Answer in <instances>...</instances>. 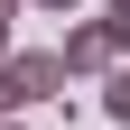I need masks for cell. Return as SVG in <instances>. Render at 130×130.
Segmentation results:
<instances>
[{
    "instance_id": "cell-8",
    "label": "cell",
    "mask_w": 130,
    "mask_h": 130,
    "mask_svg": "<svg viewBox=\"0 0 130 130\" xmlns=\"http://www.w3.org/2000/svg\"><path fill=\"white\" fill-rule=\"evenodd\" d=\"M111 9H130V0H111Z\"/></svg>"
},
{
    "instance_id": "cell-6",
    "label": "cell",
    "mask_w": 130,
    "mask_h": 130,
    "mask_svg": "<svg viewBox=\"0 0 130 130\" xmlns=\"http://www.w3.org/2000/svg\"><path fill=\"white\" fill-rule=\"evenodd\" d=\"M19 111L28 102H19V84H9V65H0V121H19Z\"/></svg>"
},
{
    "instance_id": "cell-2",
    "label": "cell",
    "mask_w": 130,
    "mask_h": 130,
    "mask_svg": "<svg viewBox=\"0 0 130 130\" xmlns=\"http://www.w3.org/2000/svg\"><path fill=\"white\" fill-rule=\"evenodd\" d=\"M56 56H65V74H111V65H121V56H111V28H102V19H74V28L56 37Z\"/></svg>"
},
{
    "instance_id": "cell-7",
    "label": "cell",
    "mask_w": 130,
    "mask_h": 130,
    "mask_svg": "<svg viewBox=\"0 0 130 130\" xmlns=\"http://www.w3.org/2000/svg\"><path fill=\"white\" fill-rule=\"evenodd\" d=\"M28 9H65V19H74V9H84V0H28Z\"/></svg>"
},
{
    "instance_id": "cell-1",
    "label": "cell",
    "mask_w": 130,
    "mask_h": 130,
    "mask_svg": "<svg viewBox=\"0 0 130 130\" xmlns=\"http://www.w3.org/2000/svg\"><path fill=\"white\" fill-rule=\"evenodd\" d=\"M9 84H19V102H65V56L56 46H28V56H9Z\"/></svg>"
},
{
    "instance_id": "cell-3",
    "label": "cell",
    "mask_w": 130,
    "mask_h": 130,
    "mask_svg": "<svg viewBox=\"0 0 130 130\" xmlns=\"http://www.w3.org/2000/svg\"><path fill=\"white\" fill-rule=\"evenodd\" d=\"M102 111L130 130V65H111V74H102Z\"/></svg>"
},
{
    "instance_id": "cell-9",
    "label": "cell",
    "mask_w": 130,
    "mask_h": 130,
    "mask_svg": "<svg viewBox=\"0 0 130 130\" xmlns=\"http://www.w3.org/2000/svg\"><path fill=\"white\" fill-rule=\"evenodd\" d=\"M0 130H19V121H0Z\"/></svg>"
},
{
    "instance_id": "cell-4",
    "label": "cell",
    "mask_w": 130,
    "mask_h": 130,
    "mask_svg": "<svg viewBox=\"0 0 130 130\" xmlns=\"http://www.w3.org/2000/svg\"><path fill=\"white\" fill-rule=\"evenodd\" d=\"M102 28H111V56H130V9H102Z\"/></svg>"
},
{
    "instance_id": "cell-5",
    "label": "cell",
    "mask_w": 130,
    "mask_h": 130,
    "mask_svg": "<svg viewBox=\"0 0 130 130\" xmlns=\"http://www.w3.org/2000/svg\"><path fill=\"white\" fill-rule=\"evenodd\" d=\"M19 9H28V0H0V65H9V28H19Z\"/></svg>"
}]
</instances>
